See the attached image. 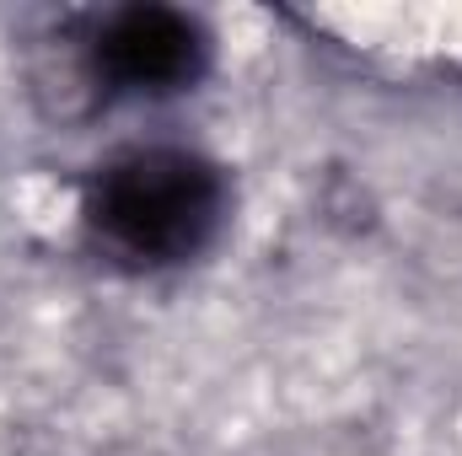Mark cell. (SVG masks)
Returning <instances> with one entry per match:
<instances>
[{
	"instance_id": "cell-1",
	"label": "cell",
	"mask_w": 462,
	"mask_h": 456,
	"mask_svg": "<svg viewBox=\"0 0 462 456\" xmlns=\"http://www.w3.org/2000/svg\"><path fill=\"white\" fill-rule=\"evenodd\" d=\"M226 172L183 145H140L103 161L81 188V226L118 269H172L199 258L226 221Z\"/></svg>"
},
{
	"instance_id": "cell-2",
	"label": "cell",
	"mask_w": 462,
	"mask_h": 456,
	"mask_svg": "<svg viewBox=\"0 0 462 456\" xmlns=\"http://www.w3.org/2000/svg\"><path fill=\"white\" fill-rule=\"evenodd\" d=\"M87 70L118 97H172L210 70V32L178 5H118L87 38Z\"/></svg>"
}]
</instances>
